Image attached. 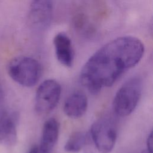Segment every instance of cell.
<instances>
[{"instance_id": "1", "label": "cell", "mask_w": 153, "mask_h": 153, "mask_svg": "<svg viewBox=\"0 0 153 153\" xmlns=\"http://www.w3.org/2000/svg\"><path fill=\"white\" fill-rule=\"evenodd\" d=\"M145 51L137 38L124 36L106 43L85 62L80 73L82 84L91 93L114 84L126 71L136 65Z\"/></svg>"}, {"instance_id": "2", "label": "cell", "mask_w": 153, "mask_h": 153, "mask_svg": "<svg viewBox=\"0 0 153 153\" xmlns=\"http://www.w3.org/2000/svg\"><path fill=\"white\" fill-rule=\"evenodd\" d=\"M142 82L139 76L126 81L117 91L113 100L114 112L118 116L126 117L136 108L141 96Z\"/></svg>"}, {"instance_id": "3", "label": "cell", "mask_w": 153, "mask_h": 153, "mask_svg": "<svg viewBox=\"0 0 153 153\" xmlns=\"http://www.w3.org/2000/svg\"><path fill=\"white\" fill-rule=\"evenodd\" d=\"M7 71L14 81L27 87L35 85L42 75L41 64L35 59L27 56L12 59L8 65Z\"/></svg>"}, {"instance_id": "4", "label": "cell", "mask_w": 153, "mask_h": 153, "mask_svg": "<svg viewBox=\"0 0 153 153\" xmlns=\"http://www.w3.org/2000/svg\"><path fill=\"white\" fill-rule=\"evenodd\" d=\"M90 136L100 153H109L115 146L117 137V128L113 119L105 116L97 120L91 127Z\"/></svg>"}, {"instance_id": "5", "label": "cell", "mask_w": 153, "mask_h": 153, "mask_svg": "<svg viewBox=\"0 0 153 153\" xmlns=\"http://www.w3.org/2000/svg\"><path fill=\"white\" fill-rule=\"evenodd\" d=\"M61 95L60 85L54 79H47L38 87L35 101V108L39 114L51 111L58 103Z\"/></svg>"}, {"instance_id": "6", "label": "cell", "mask_w": 153, "mask_h": 153, "mask_svg": "<svg viewBox=\"0 0 153 153\" xmlns=\"http://www.w3.org/2000/svg\"><path fill=\"white\" fill-rule=\"evenodd\" d=\"M53 11L52 0H32L28 16L29 23L37 29H45L51 22Z\"/></svg>"}, {"instance_id": "7", "label": "cell", "mask_w": 153, "mask_h": 153, "mask_svg": "<svg viewBox=\"0 0 153 153\" xmlns=\"http://www.w3.org/2000/svg\"><path fill=\"white\" fill-rule=\"evenodd\" d=\"M53 44L58 61L66 67H71L74 60V51L68 35L64 32L57 33L53 39Z\"/></svg>"}, {"instance_id": "8", "label": "cell", "mask_w": 153, "mask_h": 153, "mask_svg": "<svg viewBox=\"0 0 153 153\" xmlns=\"http://www.w3.org/2000/svg\"><path fill=\"white\" fill-rule=\"evenodd\" d=\"M17 117L15 114L4 111L0 114V143L12 146L17 141Z\"/></svg>"}, {"instance_id": "9", "label": "cell", "mask_w": 153, "mask_h": 153, "mask_svg": "<svg viewBox=\"0 0 153 153\" xmlns=\"http://www.w3.org/2000/svg\"><path fill=\"white\" fill-rule=\"evenodd\" d=\"M59 123L54 118L47 120L42 128L39 145L40 153H51L58 140Z\"/></svg>"}, {"instance_id": "10", "label": "cell", "mask_w": 153, "mask_h": 153, "mask_svg": "<svg viewBox=\"0 0 153 153\" xmlns=\"http://www.w3.org/2000/svg\"><path fill=\"white\" fill-rule=\"evenodd\" d=\"M88 100L86 95L79 91L74 92L66 99L63 105V111L69 117L78 118L86 112Z\"/></svg>"}, {"instance_id": "11", "label": "cell", "mask_w": 153, "mask_h": 153, "mask_svg": "<svg viewBox=\"0 0 153 153\" xmlns=\"http://www.w3.org/2000/svg\"><path fill=\"white\" fill-rule=\"evenodd\" d=\"M87 134L84 132L77 131L72 133L65 145V150L69 152L75 153L80 151L86 145Z\"/></svg>"}, {"instance_id": "12", "label": "cell", "mask_w": 153, "mask_h": 153, "mask_svg": "<svg viewBox=\"0 0 153 153\" xmlns=\"http://www.w3.org/2000/svg\"><path fill=\"white\" fill-rule=\"evenodd\" d=\"M146 150H148L150 153H152V131L148 135L146 140Z\"/></svg>"}, {"instance_id": "13", "label": "cell", "mask_w": 153, "mask_h": 153, "mask_svg": "<svg viewBox=\"0 0 153 153\" xmlns=\"http://www.w3.org/2000/svg\"><path fill=\"white\" fill-rule=\"evenodd\" d=\"M27 153H40L39 148L38 146L35 145L30 148Z\"/></svg>"}, {"instance_id": "14", "label": "cell", "mask_w": 153, "mask_h": 153, "mask_svg": "<svg viewBox=\"0 0 153 153\" xmlns=\"http://www.w3.org/2000/svg\"><path fill=\"white\" fill-rule=\"evenodd\" d=\"M2 96H3V92H2V87H1V82H0V102L2 99Z\"/></svg>"}]
</instances>
